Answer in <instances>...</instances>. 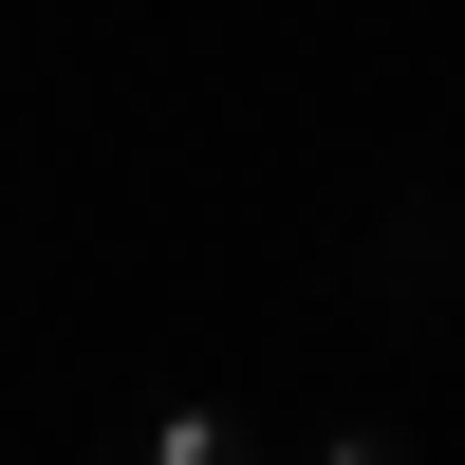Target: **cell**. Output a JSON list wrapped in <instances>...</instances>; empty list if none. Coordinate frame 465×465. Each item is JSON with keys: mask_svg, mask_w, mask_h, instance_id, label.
I'll return each mask as SVG.
<instances>
[{"mask_svg": "<svg viewBox=\"0 0 465 465\" xmlns=\"http://www.w3.org/2000/svg\"><path fill=\"white\" fill-rule=\"evenodd\" d=\"M112 465H261V429H242L223 391H149L131 429H112Z\"/></svg>", "mask_w": 465, "mask_h": 465, "instance_id": "1", "label": "cell"}, {"mask_svg": "<svg viewBox=\"0 0 465 465\" xmlns=\"http://www.w3.org/2000/svg\"><path fill=\"white\" fill-rule=\"evenodd\" d=\"M354 280H372V298H447V280H465V205H447V223H372Z\"/></svg>", "mask_w": 465, "mask_h": 465, "instance_id": "2", "label": "cell"}, {"mask_svg": "<svg viewBox=\"0 0 465 465\" xmlns=\"http://www.w3.org/2000/svg\"><path fill=\"white\" fill-rule=\"evenodd\" d=\"M298 465H429V447H410V429H391V410H335V429H317V447H298Z\"/></svg>", "mask_w": 465, "mask_h": 465, "instance_id": "3", "label": "cell"}]
</instances>
